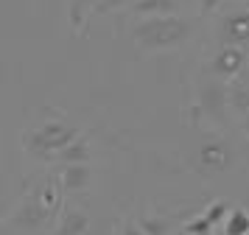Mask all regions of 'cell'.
Here are the masks:
<instances>
[{
	"label": "cell",
	"instance_id": "6da1fadb",
	"mask_svg": "<svg viewBox=\"0 0 249 235\" xmlns=\"http://www.w3.org/2000/svg\"><path fill=\"white\" fill-rule=\"evenodd\" d=\"M191 22L182 20L179 14H162V17H143L132 28V39L140 51L160 54V51H174L191 39Z\"/></svg>",
	"mask_w": 249,
	"mask_h": 235
},
{
	"label": "cell",
	"instance_id": "7a4b0ae2",
	"mask_svg": "<svg viewBox=\"0 0 249 235\" xmlns=\"http://www.w3.org/2000/svg\"><path fill=\"white\" fill-rule=\"evenodd\" d=\"M59 207H62V199H59V188L53 182H42L39 188H34L14 213L9 224L17 227V230H25V233H36L59 216Z\"/></svg>",
	"mask_w": 249,
	"mask_h": 235
},
{
	"label": "cell",
	"instance_id": "3957f363",
	"mask_svg": "<svg viewBox=\"0 0 249 235\" xmlns=\"http://www.w3.org/2000/svg\"><path fill=\"white\" fill-rule=\"evenodd\" d=\"M79 134L81 132L76 126H70L65 121H45V123H39V126H34V129H25L23 132V148L28 157L42 160V163H51Z\"/></svg>",
	"mask_w": 249,
	"mask_h": 235
},
{
	"label": "cell",
	"instance_id": "277c9868",
	"mask_svg": "<svg viewBox=\"0 0 249 235\" xmlns=\"http://www.w3.org/2000/svg\"><path fill=\"white\" fill-rule=\"evenodd\" d=\"M227 90L230 84H224L221 78H204L202 84H199V112H202L204 118L210 123H224L227 121Z\"/></svg>",
	"mask_w": 249,
	"mask_h": 235
},
{
	"label": "cell",
	"instance_id": "5b68a950",
	"mask_svg": "<svg viewBox=\"0 0 249 235\" xmlns=\"http://www.w3.org/2000/svg\"><path fill=\"white\" fill-rule=\"evenodd\" d=\"M235 163V151L232 145L221 140V137H213V140H204L199 148H196V165L204 174H224L230 171Z\"/></svg>",
	"mask_w": 249,
	"mask_h": 235
},
{
	"label": "cell",
	"instance_id": "8992f818",
	"mask_svg": "<svg viewBox=\"0 0 249 235\" xmlns=\"http://www.w3.org/2000/svg\"><path fill=\"white\" fill-rule=\"evenodd\" d=\"M218 42L235 45L249 54V9L230 11L224 20L218 22Z\"/></svg>",
	"mask_w": 249,
	"mask_h": 235
},
{
	"label": "cell",
	"instance_id": "52a82bcc",
	"mask_svg": "<svg viewBox=\"0 0 249 235\" xmlns=\"http://www.w3.org/2000/svg\"><path fill=\"white\" fill-rule=\"evenodd\" d=\"M247 67V51H241L235 45H221L218 54L213 56L210 62V73L221 81H230V78H238Z\"/></svg>",
	"mask_w": 249,
	"mask_h": 235
},
{
	"label": "cell",
	"instance_id": "ba28073f",
	"mask_svg": "<svg viewBox=\"0 0 249 235\" xmlns=\"http://www.w3.org/2000/svg\"><path fill=\"white\" fill-rule=\"evenodd\" d=\"M90 168H87V163H68V165L62 168V174H59V185L65 190H84L87 185H90Z\"/></svg>",
	"mask_w": 249,
	"mask_h": 235
},
{
	"label": "cell",
	"instance_id": "9c48e42d",
	"mask_svg": "<svg viewBox=\"0 0 249 235\" xmlns=\"http://www.w3.org/2000/svg\"><path fill=\"white\" fill-rule=\"evenodd\" d=\"M129 9L137 17H162V14H177L179 3L177 0H135Z\"/></svg>",
	"mask_w": 249,
	"mask_h": 235
},
{
	"label": "cell",
	"instance_id": "30bf717a",
	"mask_svg": "<svg viewBox=\"0 0 249 235\" xmlns=\"http://www.w3.org/2000/svg\"><path fill=\"white\" fill-rule=\"evenodd\" d=\"M90 157H92V148H90V140L84 137V134H79L73 143H68L62 151L56 154L59 163H90Z\"/></svg>",
	"mask_w": 249,
	"mask_h": 235
},
{
	"label": "cell",
	"instance_id": "8fae6325",
	"mask_svg": "<svg viewBox=\"0 0 249 235\" xmlns=\"http://www.w3.org/2000/svg\"><path fill=\"white\" fill-rule=\"evenodd\" d=\"M87 224H90V218H87L84 213L68 210L62 218H59L53 235H84V233H87Z\"/></svg>",
	"mask_w": 249,
	"mask_h": 235
},
{
	"label": "cell",
	"instance_id": "7c38bea8",
	"mask_svg": "<svg viewBox=\"0 0 249 235\" xmlns=\"http://www.w3.org/2000/svg\"><path fill=\"white\" fill-rule=\"evenodd\" d=\"M227 107L238 118L249 115V84H230V90H227Z\"/></svg>",
	"mask_w": 249,
	"mask_h": 235
},
{
	"label": "cell",
	"instance_id": "4fadbf2b",
	"mask_svg": "<svg viewBox=\"0 0 249 235\" xmlns=\"http://www.w3.org/2000/svg\"><path fill=\"white\" fill-rule=\"evenodd\" d=\"M224 235H249V210L232 207L224 218Z\"/></svg>",
	"mask_w": 249,
	"mask_h": 235
},
{
	"label": "cell",
	"instance_id": "5bb4252c",
	"mask_svg": "<svg viewBox=\"0 0 249 235\" xmlns=\"http://www.w3.org/2000/svg\"><path fill=\"white\" fill-rule=\"evenodd\" d=\"M95 6V0H70L68 6V17H70V25H73V31H81V25L87 20V11Z\"/></svg>",
	"mask_w": 249,
	"mask_h": 235
},
{
	"label": "cell",
	"instance_id": "9a60e30c",
	"mask_svg": "<svg viewBox=\"0 0 249 235\" xmlns=\"http://www.w3.org/2000/svg\"><path fill=\"white\" fill-rule=\"evenodd\" d=\"M230 210H232V207H230V201H227V199H213L207 207H204L202 216L215 227V224H224V218L230 216Z\"/></svg>",
	"mask_w": 249,
	"mask_h": 235
},
{
	"label": "cell",
	"instance_id": "2e32d148",
	"mask_svg": "<svg viewBox=\"0 0 249 235\" xmlns=\"http://www.w3.org/2000/svg\"><path fill=\"white\" fill-rule=\"evenodd\" d=\"M137 224L143 227L146 235H168L171 230V224L165 218H157V216H143V218H137Z\"/></svg>",
	"mask_w": 249,
	"mask_h": 235
},
{
	"label": "cell",
	"instance_id": "e0dca14e",
	"mask_svg": "<svg viewBox=\"0 0 249 235\" xmlns=\"http://www.w3.org/2000/svg\"><path fill=\"white\" fill-rule=\"evenodd\" d=\"M182 230H185L188 235H213V230H215V227H213L210 221H207L204 216H196V218H191V221L185 224Z\"/></svg>",
	"mask_w": 249,
	"mask_h": 235
},
{
	"label": "cell",
	"instance_id": "ac0fdd59",
	"mask_svg": "<svg viewBox=\"0 0 249 235\" xmlns=\"http://www.w3.org/2000/svg\"><path fill=\"white\" fill-rule=\"evenodd\" d=\"M132 3H135V0H95L92 11H95V14H109V11L124 9V6H132Z\"/></svg>",
	"mask_w": 249,
	"mask_h": 235
},
{
	"label": "cell",
	"instance_id": "d6986e66",
	"mask_svg": "<svg viewBox=\"0 0 249 235\" xmlns=\"http://www.w3.org/2000/svg\"><path fill=\"white\" fill-rule=\"evenodd\" d=\"M124 235H146V233H143V227H140L137 221H132V224L124 227Z\"/></svg>",
	"mask_w": 249,
	"mask_h": 235
},
{
	"label": "cell",
	"instance_id": "ffe728a7",
	"mask_svg": "<svg viewBox=\"0 0 249 235\" xmlns=\"http://www.w3.org/2000/svg\"><path fill=\"white\" fill-rule=\"evenodd\" d=\"M218 3H221V0H202V11H204V14H210Z\"/></svg>",
	"mask_w": 249,
	"mask_h": 235
},
{
	"label": "cell",
	"instance_id": "44dd1931",
	"mask_svg": "<svg viewBox=\"0 0 249 235\" xmlns=\"http://www.w3.org/2000/svg\"><path fill=\"white\" fill-rule=\"evenodd\" d=\"M241 132L249 137V115H244V118H241Z\"/></svg>",
	"mask_w": 249,
	"mask_h": 235
}]
</instances>
